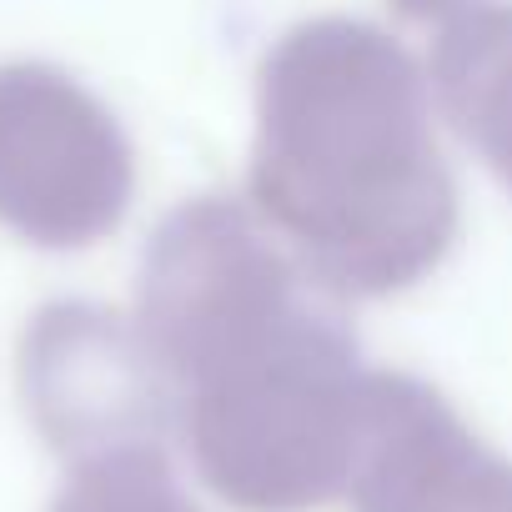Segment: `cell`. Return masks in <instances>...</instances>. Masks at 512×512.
I'll list each match as a JSON object with an SVG mask.
<instances>
[{
    "mask_svg": "<svg viewBox=\"0 0 512 512\" xmlns=\"http://www.w3.org/2000/svg\"><path fill=\"white\" fill-rule=\"evenodd\" d=\"M56 512H171V507L156 502V497H146L141 487H131L121 477H91Z\"/></svg>",
    "mask_w": 512,
    "mask_h": 512,
    "instance_id": "obj_1",
    "label": "cell"
}]
</instances>
